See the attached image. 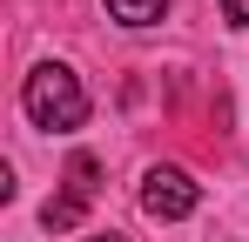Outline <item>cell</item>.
<instances>
[{"label": "cell", "instance_id": "1", "mask_svg": "<svg viewBox=\"0 0 249 242\" xmlns=\"http://www.w3.org/2000/svg\"><path fill=\"white\" fill-rule=\"evenodd\" d=\"M20 108L34 128H54V135H68V128H81L88 121V87L74 81V68H61V61H41L27 87H20Z\"/></svg>", "mask_w": 249, "mask_h": 242}, {"label": "cell", "instance_id": "2", "mask_svg": "<svg viewBox=\"0 0 249 242\" xmlns=\"http://www.w3.org/2000/svg\"><path fill=\"white\" fill-rule=\"evenodd\" d=\"M196 202H202V189L189 182V168H148V175H142V208H148L155 222L196 215Z\"/></svg>", "mask_w": 249, "mask_h": 242}, {"label": "cell", "instance_id": "3", "mask_svg": "<svg viewBox=\"0 0 249 242\" xmlns=\"http://www.w3.org/2000/svg\"><path fill=\"white\" fill-rule=\"evenodd\" d=\"M94 175H101V161H94V155H74V161H68V195H54V202L41 208V222L54 229V236L81 222V208L94 202Z\"/></svg>", "mask_w": 249, "mask_h": 242}, {"label": "cell", "instance_id": "4", "mask_svg": "<svg viewBox=\"0 0 249 242\" xmlns=\"http://www.w3.org/2000/svg\"><path fill=\"white\" fill-rule=\"evenodd\" d=\"M108 14H115L122 27H155L168 14V0H108Z\"/></svg>", "mask_w": 249, "mask_h": 242}, {"label": "cell", "instance_id": "5", "mask_svg": "<svg viewBox=\"0 0 249 242\" xmlns=\"http://www.w3.org/2000/svg\"><path fill=\"white\" fill-rule=\"evenodd\" d=\"M222 20L229 27H249V0H222Z\"/></svg>", "mask_w": 249, "mask_h": 242}, {"label": "cell", "instance_id": "6", "mask_svg": "<svg viewBox=\"0 0 249 242\" xmlns=\"http://www.w3.org/2000/svg\"><path fill=\"white\" fill-rule=\"evenodd\" d=\"M88 242H128V236H115V229H108V236H88Z\"/></svg>", "mask_w": 249, "mask_h": 242}]
</instances>
